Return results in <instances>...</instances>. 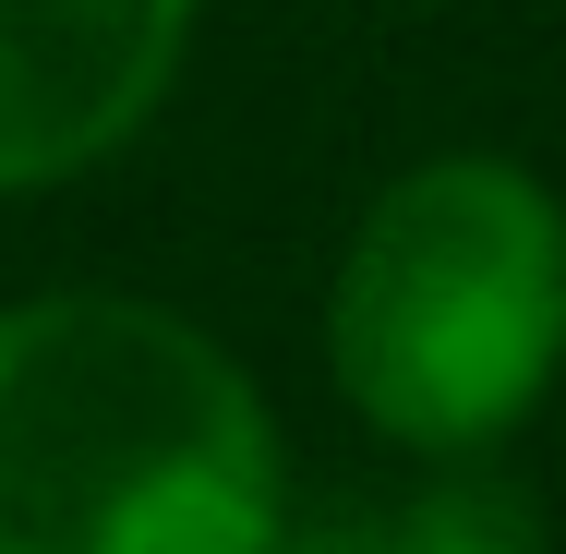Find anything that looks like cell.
Listing matches in <instances>:
<instances>
[{"mask_svg":"<svg viewBox=\"0 0 566 554\" xmlns=\"http://www.w3.org/2000/svg\"><path fill=\"white\" fill-rule=\"evenodd\" d=\"M277 435L206 326L61 290L0 314V554H265Z\"/></svg>","mask_w":566,"mask_h":554,"instance_id":"1","label":"cell"},{"mask_svg":"<svg viewBox=\"0 0 566 554\" xmlns=\"http://www.w3.org/2000/svg\"><path fill=\"white\" fill-rule=\"evenodd\" d=\"M193 0H0V194L73 181L169 97Z\"/></svg>","mask_w":566,"mask_h":554,"instance_id":"3","label":"cell"},{"mask_svg":"<svg viewBox=\"0 0 566 554\" xmlns=\"http://www.w3.org/2000/svg\"><path fill=\"white\" fill-rule=\"evenodd\" d=\"M265 554H531V506L506 482H374L265 531Z\"/></svg>","mask_w":566,"mask_h":554,"instance_id":"4","label":"cell"},{"mask_svg":"<svg viewBox=\"0 0 566 554\" xmlns=\"http://www.w3.org/2000/svg\"><path fill=\"white\" fill-rule=\"evenodd\" d=\"M326 349L398 446H494L566 362V206L506 157H434L386 181L338 265Z\"/></svg>","mask_w":566,"mask_h":554,"instance_id":"2","label":"cell"}]
</instances>
